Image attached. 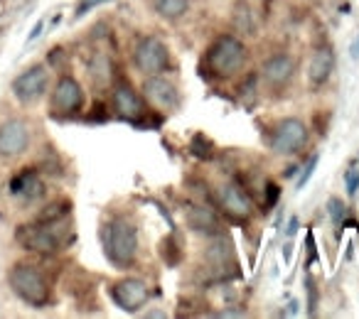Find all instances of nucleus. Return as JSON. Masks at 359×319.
Returning a JSON list of instances; mask_svg holds the SVG:
<instances>
[{
    "label": "nucleus",
    "mask_w": 359,
    "mask_h": 319,
    "mask_svg": "<svg viewBox=\"0 0 359 319\" xmlns=\"http://www.w3.org/2000/svg\"><path fill=\"white\" fill-rule=\"evenodd\" d=\"M315 167H318V155H313L308 165L303 167V172H300V177H298V190H303V187L308 185L310 177H313V172H315Z\"/></svg>",
    "instance_id": "nucleus-20"
},
{
    "label": "nucleus",
    "mask_w": 359,
    "mask_h": 319,
    "mask_svg": "<svg viewBox=\"0 0 359 319\" xmlns=\"http://www.w3.org/2000/svg\"><path fill=\"white\" fill-rule=\"evenodd\" d=\"M114 111L123 120H130V123H138L145 115L143 101H140V96L128 84H118L114 89Z\"/></svg>",
    "instance_id": "nucleus-13"
},
{
    "label": "nucleus",
    "mask_w": 359,
    "mask_h": 319,
    "mask_svg": "<svg viewBox=\"0 0 359 319\" xmlns=\"http://www.w3.org/2000/svg\"><path fill=\"white\" fill-rule=\"evenodd\" d=\"M327 211H330V219H332V224L337 226H344V221H347V206L342 204V199H337V197H332V199L327 201Z\"/></svg>",
    "instance_id": "nucleus-19"
},
{
    "label": "nucleus",
    "mask_w": 359,
    "mask_h": 319,
    "mask_svg": "<svg viewBox=\"0 0 359 319\" xmlns=\"http://www.w3.org/2000/svg\"><path fill=\"white\" fill-rule=\"evenodd\" d=\"M349 55H352V59H359V37L352 42V47H349Z\"/></svg>",
    "instance_id": "nucleus-24"
},
{
    "label": "nucleus",
    "mask_w": 359,
    "mask_h": 319,
    "mask_svg": "<svg viewBox=\"0 0 359 319\" xmlns=\"http://www.w3.org/2000/svg\"><path fill=\"white\" fill-rule=\"evenodd\" d=\"M295 231H298V219H290V224H288V229H285V234L295 236Z\"/></svg>",
    "instance_id": "nucleus-26"
},
{
    "label": "nucleus",
    "mask_w": 359,
    "mask_h": 319,
    "mask_svg": "<svg viewBox=\"0 0 359 319\" xmlns=\"http://www.w3.org/2000/svg\"><path fill=\"white\" fill-rule=\"evenodd\" d=\"M104 3H111V0H81L79 6H76V17L86 15L89 10H94V8L104 6Z\"/></svg>",
    "instance_id": "nucleus-21"
},
{
    "label": "nucleus",
    "mask_w": 359,
    "mask_h": 319,
    "mask_svg": "<svg viewBox=\"0 0 359 319\" xmlns=\"http://www.w3.org/2000/svg\"><path fill=\"white\" fill-rule=\"evenodd\" d=\"M52 226L55 224H42V221H37L35 226H22V229L18 231V241H20L27 250H37V253H57L62 241Z\"/></svg>",
    "instance_id": "nucleus-7"
},
{
    "label": "nucleus",
    "mask_w": 359,
    "mask_h": 319,
    "mask_svg": "<svg viewBox=\"0 0 359 319\" xmlns=\"http://www.w3.org/2000/svg\"><path fill=\"white\" fill-rule=\"evenodd\" d=\"M187 224H190V229H195L197 234H207V236H215L222 231L217 214L212 209H207V206H190V209H187Z\"/></svg>",
    "instance_id": "nucleus-16"
},
{
    "label": "nucleus",
    "mask_w": 359,
    "mask_h": 319,
    "mask_svg": "<svg viewBox=\"0 0 359 319\" xmlns=\"http://www.w3.org/2000/svg\"><path fill=\"white\" fill-rule=\"evenodd\" d=\"M217 199L219 206L226 216H231L234 221H249L254 214V204H251L249 192L244 190L236 182H224V185L217 190Z\"/></svg>",
    "instance_id": "nucleus-6"
},
{
    "label": "nucleus",
    "mask_w": 359,
    "mask_h": 319,
    "mask_svg": "<svg viewBox=\"0 0 359 319\" xmlns=\"http://www.w3.org/2000/svg\"><path fill=\"white\" fill-rule=\"evenodd\" d=\"M11 192L15 197H22V199H37L45 192V185H42L40 175L35 170H22L18 177H13Z\"/></svg>",
    "instance_id": "nucleus-15"
},
{
    "label": "nucleus",
    "mask_w": 359,
    "mask_h": 319,
    "mask_svg": "<svg viewBox=\"0 0 359 319\" xmlns=\"http://www.w3.org/2000/svg\"><path fill=\"white\" fill-rule=\"evenodd\" d=\"M8 280H11L13 292L32 307H42L50 299V285H47L45 275L32 265H15Z\"/></svg>",
    "instance_id": "nucleus-2"
},
{
    "label": "nucleus",
    "mask_w": 359,
    "mask_h": 319,
    "mask_svg": "<svg viewBox=\"0 0 359 319\" xmlns=\"http://www.w3.org/2000/svg\"><path fill=\"white\" fill-rule=\"evenodd\" d=\"M81 101H84V94H81L79 81L72 76H62L52 91V111L55 113H74V111H79Z\"/></svg>",
    "instance_id": "nucleus-12"
},
{
    "label": "nucleus",
    "mask_w": 359,
    "mask_h": 319,
    "mask_svg": "<svg viewBox=\"0 0 359 319\" xmlns=\"http://www.w3.org/2000/svg\"><path fill=\"white\" fill-rule=\"evenodd\" d=\"M47 84H50V71L42 64H37V66H30L27 71H22V74L13 81V94H15L22 104H32V101H37L45 94Z\"/></svg>",
    "instance_id": "nucleus-9"
},
{
    "label": "nucleus",
    "mask_w": 359,
    "mask_h": 319,
    "mask_svg": "<svg viewBox=\"0 0 359 319\" xmlns=\"http://www.w3.org/2000/svg\"><path fill=\"white\" fill-rule=\"evenodd\" d=\"M30 148V128L25 120H6L0 125V155L3 157H18Z\"/></svg>",
    "instance_id": "nucleus-10"
},
{
    "label": "nucleus",
    "mask_w": 359,
    "mask_h": 319,
    "mask_svg": "<svg viewBox=\"0 0 359 319\" xmlns=\"http://www.w3.org/2000/svg\"><path fill=\"white\" fill-rule=\"evenodd\" d=\"M308 143V128L298 118H283L273 130L271 138V150L276 155H293L305 148Z\"/></svg>",
    "instance_id": "nucleus-5"
},
{
    "label": "nucleus",
    "mask_w": 359,
    "mask_h": 319,
    "mask_svg": "<svg viewBox=\"0 0 359 319\" xmlns=\"http://www.w3.org/2000/svg\"><path fill=\"white\" fill-rule=\"evenodd\" d=\"M293 74H295V62H293V57H288V55L271 57L264 64V69H261V76L266 79V84L276 86V89L288 84V81L293 79Z\"/></svg>",
    "instance_id": "nucleus-14"
},
{
    "label": "nucleus",
    "mask_w": 359,
    "mask_h": 319,
    "mask_svg": "<svg viewBox=\"0 0 359 319\" xmlns=\"http://www.w3.org/2000/svg\"><path fill=\"white\" fill-rule=\"evenodd\" d=\"M40 32H42V22H37V25L32 27L30 37H27V42H32V40H35V37H40Z\"/></svg>",
    "instance_id": "nucleus-25"
},
{
    "label": "nucleus",
    "mask_w": 359,
    "mask_h": 319,
    "mask_svg": "<svg viewBox=\"0 0 359 319\" xmlns=\"http://www.w3.org/2000/svg\"><path fill=\"white\" fill-rule=\"evenodd\" d=\"M334 71V55L330 50H318L308 64V76L313 86H323Z\"/></svg>",
    "instance_id": "nucleus-17"
},
{
    "label": "nucleus",
    "mask_w": 359,
    "mask_h": 319,
    "mask_svg": "<svg viewBox=\"0 0 359 319\" xmlns=\"http://www.w3.org/2000/svg\"><path fill=\"white\" fill-rule=\"evenodd\" d=\"M106 258L118 268H128L138 255V231L130 221L114 219L104 226Z\"/></svg>",
    "instance_id": "nucleus-1"
},
{
    "label": "nucleus",
    "mask_w": 359,
    "mask_h": 319,
    "mask_svg": "<svg viewBox=\"0 0 359 319\" xmlns=\"http://www.w3.org/2000/svg\"><path fill=\"white\" fill-rule=\"evenodd\" d=\"M111 297L126 312H138L150 297V288L140 278H126L111 288Z\"/></svg>",
    "instance_id": "nucleus-8"
},
{
    "label": "nucleus",
    "mask_w": 359,
    "mask_h": 319,
    "mask_svg": "<svg viewBox=\"0 0 359 319\" xmlns=\"http://www.w3.org/2000/svg\"><path fill=\"white\" fill-rule=\"evenodd\" d=\"M278 194H280V190H278V187H276L273 182H269V185H266V201H264V204L271 209V206H273L276 201H278Z\"/></svg>",
    "instance_id": "nucleus-23"
},
{
    "label": "nucleus",
    "mask_w": 359,
    "mask_h": 319,
    "mask_svg": "<svg viewBox=\"0 0 359 319\" xmlns=\"http://www.w3.org/2000/svg\"><path fill=\"white\" fill-rule=\"evenodd\" d=\"M246 62V47L236 37L224 35L210 47L207 52V66L215 71L217 76H231L244 66Z\"/></svg>",
    "instance_id": "nucleus-3"
},
{
    "label": "nucleus",
    "mask_w": 359,
    "mask_h": 319,
    "mask_svg": "<svg viewBox=\"0 0 359 319\" xmlns=\"http://www.w3.org/2000/svg\"><path fill=\"white\" fill-rule=\"evenodd\" d=\"M153 8L160 17L175 20V17L185 15V10L190 8V0H153Z\"/></svg>",
    "instance_id": "nucleus-18"
},
{
    "label": "nucleus",
    "mask_w": 359,
    "mask_h": 319,
    "mask_svg": "<svg viewBox=\"0 0 359 319\" xmlns=\"http://www.w3.org/2000/svg\"><path fill=\"white\" fill-rule=\"evenodd\" d=\"M143 94H145V99L153 106H158L160 111H175L180 106V91L175 89L172 81H168L160 74L145 76Z\"/></svg>",
    "instance_id": "nucleus-11"
},
{
    "label": "nucleus",
    "mask_w": 359,
    "mask_h": 319,
    "mask_svg": "<svg viewBox=\"0 0 359 319\" xmlns=\"http://www.w3.org/2000/svg\"><path fill=\"white\" fill-rule=\"evenodd\" d=\"M344 182H347L349 194H357V190H359V170H349L347 175H344Z\"/></svg>",
    "instance_id": "nucleus-22"
},
{
    "label": "nucleus",
    "mask_w": 359,
    "mask_h": 319,
    "mask_svg": "<svg viewBox=\"0 0 359 319\" xmlns=\"http://www.w3.org/2000/svg\"><path fill=\"white\" fill-rule=\"evenodd\" d=\"M133 62H135V69L143 76L163 74L170 64V52L158 37H143L135 45Z\"/></svg>",
    "instance_id": "nucleus-4"
}]
</instances>
